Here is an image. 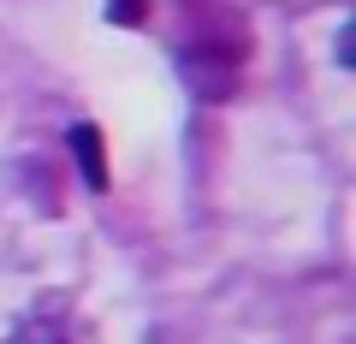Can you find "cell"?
Instances as JSON below:
<instances>
[{
	"label": "cell",
	"mask_w": 356,
	"mask_h": 344,
	"mask_svg": "<svg viewBox=\"0 0 356 344\" xmlns=\"http://www.w3.org/2000/svg\"><path fill=\"white\" fill-rule=\"evenodd\" d=\"M107 18H113V24H143L149 6H143V0H107Z\"/></svg>",
	"instance_id": "cell-4"
},
{
	"label": "cell",
	"mask_w": 356,
	"mask_h": 344,
	"mask_svg": "<svg viewBox=\"0 0 356 344\" xmlns=\"http://www.w3.org/2000/svg\"><path fill=\"white\" fill-rule=\"evenodd\" d=\"M65 142H72V161H77V172H83V184L102 196V190H107V149H102V131H95V125H72V137H65Z\"/></svg>",
	"instance_id": "cell-2"
},
{
	"label": "cell",
	"mask_w": 356,
	"mask_h": 344,
	"mask_svg": "<svg viewBox=\"0 0 356 344\" xmlns=\"http://www.w3.org/2000/svg\"><path fill=\"white\" fill-rule=\"evenodd\" d=\"M6 344H72V338H65L60 315H30V320H18V327H13V338H6Z\"/></svg>",
	"instance_id": "cell-3"
},
{
	"label": "cell",
	"mask_w": 356,
	"mask_h": 344,
	"mask_svg": "<svg viewBox=\"0 0 356 344\" xmlns=\"http://www.w3.org/2000/svg\"><path fill=\"white\" fill-rule=\"evenodd\" d=\"M178 72H184L191 95H202V101H214V95H226L238 83V60L220 54V48H184L178 54Z\"/></svg>",
	"instance_id": "cell-1"
}]
</instances>
